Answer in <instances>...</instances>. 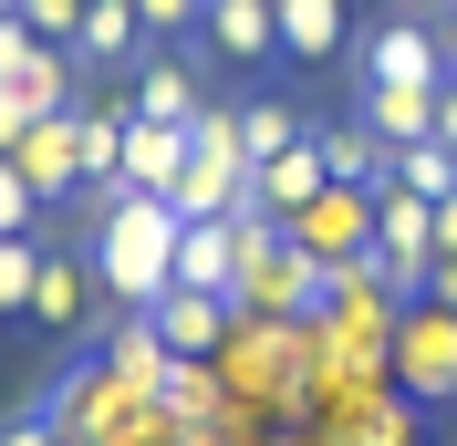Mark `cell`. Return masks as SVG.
Masks as SVG:
<instances>
[{"instance_id": "obj_29", "label": "cell", "mask_w": 457, "mask_h": 446, "mask_svg": "<svg viewBox=\"0 0 457 446\" xmlns=\"http://www.w3.org/2000/svg\"><path fill=\"white\" fill-rule=\"evenodd\" d=\"M31 125H42V114H31V104H21V94L0 84V156H11V145H21V136H31Z\"/></svg>"}, {"instance_id": "obj_32", "label": "cell", "mask_w": 457, "mask_h": 446, "mask_svg": "<svg viewBox=\"0 0 457 446\" xmlns=\"http://www.w3.org/2000/svg\"><path fill=\"white\" fill-rule=\"evenodd\" d=\"M436 260H457V197H436Z\"/></svg>"}, {"instance_id": "obj_10", "label": "cell", "mask_w": 457, "mask_h": 446, "mask_svg": "<svg viewBox=\"0 0 457 446\" xmlns=\"http://www.w3.org/2000/svg\"><path fill=\"white\" fill-rule=\"evenodd\" d=\"M322 187H333V167H322V145L312 136H302V145H281V156H260V167H250V208H260V219H302V208H312V197Z\"/></svg>"}, {"instance_id": "obj_2", "label": "cell", "mask_w": 457, "mask_h": 446, "mask_svg": "<svg viewBox=\"0 0 457 446\" xmlns=\"http://www.w3.org/2000/svg\"><path fill=\"white\" fill-rule=\"evenodd\" d=\"M239 197H250V145H239V114L208 104L198 125H187V167H177L167 208H177V219H228Z\"/></svg>"}, {"instance_id": "obj_18", "label": "cell", "mask_w": 457, "mask_h": 446, "mask_svg": "<svg viewBox=\"0 0 457 446\" xmlns=\"http://www.w3.org/2000/svg\"><path fill=\"white\" fill-rule=\"evenodd\" d=\"M145 21H136V0H84V31H73V62H136Z\"/></svg>"}, {"instance_id": "obj_33", "label": "cell", "mask_w": 457, "mask_h": 446, "mask_svg": "<svg viewBox=\"0 0 457 446\" xmlns=\"http://www.w3.org/2000/svg\"><path fill=\"white\" fill-rule=\"evenodd\" d=\"M11 11H21V0H0V21H11Z\"/></svg>"}, {"instance_id": "obj_26", "label": "cell", "mask_w": 457, "mask_h": 446, "mask_svg": "<svg viewBox=\"0 0 457 446\" xmlns=\"http://www.w3.org/2000/svg\"><path fill=\"white\" fill-rule=\"evenodd\" d=\"M31 208H42V197H31L21 177H11V156H0V239H21V228H31Z\"/></svg>"}, {"instance_id": "obj_30", "label": "cell", "mask_w": 457, "mask_h": 446, "mask_svg": "<svg viewBox=\"0 0 457 446\" xmlns=\"http://www.w3.org/2000/svg\"><path fill=\"white\" fill-rule=\"evenodd\" d=\"M427 301H436V311H457V260H436V270H427Z\"/></svg>"}, {"instance_id": "obj_20", "label": "cell", "mask_w": 457, "mask_h": 446, "mask_svg": "<svg viewBox=\"0 0 457 446\" xmlns=\"http://www.w3.org/2000/svg\"><path fill=\"white\" fill-rule=\"evenodd\" d=\"M312 145H322V167H333V187H374V177L395 167V156H385L364 125H312Z\"/></svg>"}, {"instance_id": "obj_11", "label": "cell", "mask_w": 457, "mask_h": 446, "mask_svg": "<svg viewBox=\"0 0 457 446\" xmlns=\"http://www.w3.org/2000/svg\"><path fill=\"white\" fill-rule=\"evenodd\" d=\"M239 260H250V250H239V208L177 228V291H219V301H228V291H239Z\"/></svg>"}, {"instance_id": "obj_27", "label": "cell", "mask_w": 457, "mask_h": 446, "mask_svg": "<svg viewBox=\"0 0 457 446\" xmlns=\"http://www.w3.org/2000/svg\"><path fill=\"white\" fill-rule=\"evenodd\" d=\"M0 446H62V425L31 405V416H11V425H0Z\"/></svg>"}, {"instance_id": "obj_22", "label": "cell", "mask_w": 457, "mask_h": 446, "mask_svg": "<svg viewBox=\"0 0 457 446\" xmlns=\"http://www.w3.org/2000/svg\"><path fill=\"white\" fill-rule=\"evenodd\" d=\"M302 136H312V125H302L291 104H239V145H250V167H260V156H281V145H302Z\"/></svg>"}, {"instance_id": "obj_6", "label": "cell", "mask_w": 457, "mask_h": 446, "mask_svg": "<svg viewBox=\"0 0 457 446\" xmlns=\"http://www.w3.org/2000/svg\"><path fill=\"white\" fill-rule=\"evenodd\" d=\"M395 384L405 394H457V311L416 301L395 322Z\"/></svg>"}, {"instance_id": "obj_9", "label": "cell", "mask_w": 457, "mask_h": 446, "mask_svg": "<svg viewBox=\"0 0 457 446\" xmlns=\"http://www.w3.org/2000/svg\"><path fill=\"white\" fill-rule=\"evenodd\" d=\"M364 84H447V53H436V31L416 21V11H395V21L364 31Z\"/></svg>"}, {"instance_id": "obj_25", "label": "cell", "mask_w": 457, "mask_h": 446, "mask_svg": "<svg viewBox=\"0 0 457 446\" xmlns=\"http://www.w3.org/2000/svg\"><path fill=\"white\" fill-rule=\"evenodd\" d=\"M198 11L208 0H136V21L156 31V42H198Z\"/></svg>"}, {"instance_id": "obj_34", "label": "cell", "mask_w": 457, "mask_h": 446, "mask_svg": "<svg viewBox=\"0 0 457 446\" xmlns=\"http://www.w3.org/2000/svg\"><path fill=\"white\" fill-rule=\"evenodd\" d=\"M447 42H457V21H447Z\"/></svg>"}, {"instance_id": "obj_1", "label": "cell", "mask_w": 457, "mask_h": 446, "mask_svg": "<svg viewBox=\"0 0 457 446\" xmlns=\"http://www.w3.org/2000/svg\"><path fill=\"white\" fill-rule=\"evenodd\" d=\"M177 208L167 197H125V187H104L94 197V280H104L114 301H156V291H167L177 280Z\"/></svg>"}, {"instance_id": "obj_23", "label": "cell", "mask_w": 457, "mask_h": 446, "mask_svg": "<svg viewBox=\"0 0 457 446\" xmlns=\"http://www.w3.org/2000/svg\"><path fill=\"white\" fill-rule=\"evenodd\" d=\"M31 280H42V250L21 228V239H0V311H31Z\"/></svg>"}, {"instance_id": "obj_17", "label": "cell", "mask_w": 457, "mask_h": 446, "mask_svg": "<svg viewBox=\"0 0 457 446\" xmlns=\"http://www.w3.org/2000/svg\"><path fill=\"white\" fill-rule=\"evenodd\" d=\"M136 114H145V125H198L208 94H198L187 62H136Z\"/></svg>"}, {"instance_id": "obj_3", "label": "cell", "mask_w": 457, "mask_h": 446, "mask_svg": "<svg viewBox=\"0 0 457 446\" xmlns=\"http://www.w3.org/2000/svg\"><path fill=\"white\" fill-rule=\"evenodd\" d=\"M281 239L312 260V270H353V260L374 250V187H322L312 208L281 228Z\"/></svg>"}, {"instance_id": "obj_12", "label": "cell", "mask_w": 457, "mask_h": 446, "mask_svg": "<svg viewBox=\"0 0 457 446\" xmlns=\"http://www.w3.org/2000/svg\"><path fill=\"white\" fill-rule=\"evenodd\" d=\"M198 42L219 62H281V21H270V0H208L198 11Z\"/></svg>"}, {"instance_id": "obj_5", "label": "cell", "mask_w": 457, "mask_h": 446, "mask_svg": "<svg viewBox=\"0 0 457 446\" xmlns=\"http://www.w3.org/2000/svg\"><path fill=\"white\" fill-rule=\"evenodd\" d=\"M136 405H145V394H136V384H114V374H104V353H94V363H73V374H62V394L42 405V416L62 425V446H104L114 425L136 416Z\"/></svg>"}, {"instance_id": "obj_31", "label": "cell", "mask_w": 457, "mask_h": 446, "mask_svg": "<svg viewBox=\"0 0 457 446\" xmlns=\"http://www.w3.org/2000/svg\"><path fill=\"white\" fill-rule=\"evenodd\" d=\"M436 145H457V73L436 84Z\"/></svg>"}, {"instance_id": "obj_15", "label": "cell", "mask_w": 457, "mask_h": 446, "mask_svg": "<svg viewBox=\"0 0 457 446\" xmlns=\"http://www.w3.org/2000/svg\"><path fill=\"white\" fill-rule=\"evenodd\" d=\"M270 21H281V62L302 73L343 62V0H270Z\"/></svg>"}, {"instance_id": "obj_7", "label": "cell", "mask_w": 457, "mask_h": 446, "mask_svg": "<svg viewBox=\"0 0 457 446\" xmlns=\"http://www.w3.org/2000/svg\"><path fill=\"white\" fill-rule=\"evenodd\" d=\"M11 177H21L31 197H73V187H84V104H73V114H42L21 145H11Z\"/></svg>"}, {"instance_id": "obj_19", "label": "cell", "mask_w": 457, "mask_h": 446, "mask_svg": "<svg viewBox=\"0 0 457 446\" xmlns=\"http://www.w3.org/2000/svg\"><path fill=\"white\" fill-rule=\"evenodd\" d=\"M84 260H53L42 250V280H31V322H42V333H73V322H84Z\"/></svg>"}, {"instance_id": "obj_14", "label": "cell", "mask_w": 457, "mask_h": 446, "mask_svg": "<svg viewBox=\"0 0 457 446\" xmlns=\"http://www.w3.org/2000/svg\"><path fill=\"white\" fill-rule=\"evenodd\" d=\"M177 167H187V125H125V167H114V187L125 197H167L177 187Z\"/></svg>"}, {"instance_id": "obj_16", "label": "cell", "mask_w": 457, "mask_h": 446, "mask_svg": "<svg viewBox=\"0 0 457 446\" xmlns=\"http://www.w3.org/2000/svg\"><path fill=\"white\" fill-rule=\"evenodd\" d=\"M167 343H156V322H145V311H136V322H114V333H104V374H114V384H136L145 394V405H156V384H167Z\"/></svg>"}, {"instance_id": "obj_4", "label": "cell", "mask_w": 457, "mask_h": 446, "mask_svg": "<svg viewBox=\"0 0 457 446\" xmlns=\"http://www.w3.org/2000/svg\"><path fill=\"white\" fill-rule=\"evenodd\" d=\"M239 311H260V322H312V301H322V270L291 239H260L250 260H239V291H228Z\"/></svg>"}, {"instance_id": "obj_13", "label": "cell", "mask_w": 457, "mask_h": 446, "mask_svg": "<svg viewBox=\"0 0 457 446\" xmlns=\"http://www.w3.org/2000/svg\"><path fill=\"white\" fill-rule=\"evenodd\" d=\"M353 125H364L385 156H395V145H427L436 136V84H364V114H353Z\"/></svg>"}, {"instance_id": "obj_28", "label": "cell", "mask_w": 457, "mask_h": 446, "mask_svg": "<svg viewBox=\"0 0 457 446\" xmlns=\"http://www.w3.org/2000/svg\"><path fill=\"white\" fill-rule=\"evenodd\" d=\"M31 53H42V42H31V31H21V11H11V21H0V84H11Z\"/></svg>"}, {"instance_id": "obj_24", "label": "cell", "mask_w": 457, "mask_h": 446, "mask_svg": "<svg viewBox=\"0 0 457 446\" xmlns=\"http://www.w3.org/2000/svg\"><path fill=\"white\" fill-rule=\"evenodd\" d=\"M21 31H31V42H53V53H73V31H84V0H21Z\"/></svg>"}, {"instance_id": "obj_21", "label": "cell", "mask_w": 457, "mask_h": 446, "mask_svg": "<svg viewBox=\"0 0 457 446\" xmlns=\"http://www.w3.org/2000/svg\"><path fill=\"white\" fill-rule=\"evenodd\" d=\"M385 187H405V197H427V208H436V197H457V145H395V167H385Z\"/></svg>"}, {"instance_id": "obj_8", "label": "cell", "mask_w": 457, "mask_h": 446, "mask_svg": "<svg viewBox=\"0 0 457 446\" xmlns=\"http://www.w3.org/2000/svg\"><path fill=\"white\" fill-rule=\"evenodd\" d=\"M145 322H156V343H167V353L208 363L228 333H239V301H219V291H177V280H167V291L145 301Z\"/></svg>"}]
</instances>
